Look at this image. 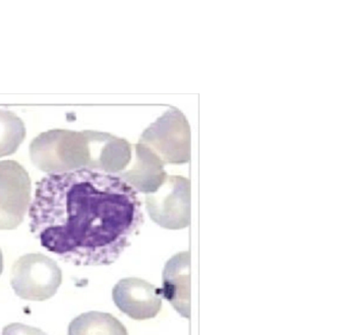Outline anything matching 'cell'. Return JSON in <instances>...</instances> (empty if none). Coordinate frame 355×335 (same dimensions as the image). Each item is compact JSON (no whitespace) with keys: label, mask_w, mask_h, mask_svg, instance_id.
I'll return each mask as SVG.
<instances>
[{"label":"cell","mask_w":355,"mask_h":335,"mask_svg":"<svg viewBox=\"0 0 355 335\" xmlns=\"http://www.w3.org/2000/svg\"><path fill=\"white\" fill-rule=\"evenodd\" d=\"M91 150V170L119 174L130 163L131 146L125 139L110 133L86 130Z\"/></svg>","instance_id":"obj_8"},{"label":"cell","mask_w":355,"mask_h":335,"mask_svg":"<svg viewBox=\"0 0 355 335\" xmlns=\"http://www.w3.org/2000/svg\"><path fill=\"white\" fill-rule=\"evenodd\" d=\"M2 271H3V254L0 250V275H1Z\"/></svg>","instance_id":"obj_14"},{"label":"cell","mask_w":355,"mask_h":335,"mask_svg":"<svg viewBox=\"0 0 355 335\" xmlns=\"http://www.w3.org/2000/svg\"><path fill=\"white\" fill-rule=\"evenodd\" d=\"M68 335H128L121 320L109 313L92 311L70 323Z\"/></svg>","instance_id":"obj_11"},{"label":"cell","mask_w":355,"mask_h":335,"mask_svg":"<svg viewBox=\"0 0 355 335\" xmlns=\"http://www.w3.org/2000/svg\"><path fill=\"white\" fill-rule=\"evenodd\" d=\"M25 138L22 119L10 110L0 109V158L13 154Z\"/></svg>","instance_id":"obj_12"},{"label":"cell","mask_w":355,"mask_h":335,"mask_svg":"<svg viewBox=\"0 0 355 335\" xmlns=\"http://www.w3.org/2000/svg\"><path fill=\"white\" fill-rule=\"evenodd\" d=\"M62 283V271L55 261L41 253L27 254L15 262L11 285L16 295L42 302L55 296Z\"/></svg>","instance_id":"obj_3"},{"label":"cell","mask_w":355,"mask_h":335,"mask_svg":"<svg viewBox=\"0 0 355 335\" xmlns=\"http://www.w3.org/2000/svg\"><path fill=\"white\" fill-rule=\"evenodd\" d=\"M117 175L138 191L154 193L163 183L164 171L163 163L157 156L145 145L138 144L132 168Z\"/></svg>","instance_id":"obj_10"},{"label":"cell","mask_w":355,"mask_h":335,"mask_svg":"<svg viewBox=\"0 0 355 335\" xmlns=\"http://www.w3.org/2000/svg\"><path fill=\"white\" fill-rule=\"evenodd\" d=\"M2 335H48L42 329L20 323H14L4 327Z\"/></svg>","instance_id":"obj_13"},{"label":"cell","mask_w":355,"mask_h":335,"mask_svg":"<svg viewBox=\"0 0 355 335\" xmlns=\"http://www.w3.org/2000/svg\"><path fill=\"white\" fill-rule=\"evenodd\" d=\"M30 156L39 170L49 173L90 170L91 150L86 131L53 129L31 142Z\"/></svg>","instance_id":"obj_2"},{"label":"cell","mask_w":355,"mask_h":335,"mask_svg":"<svg viewBox=\"0 0 355 335\" xmlns=\"http://www.w3.org/2000/svg\"><path fill=\"white\" fill-rule=\"evenodd\" d=\"M32 183L15 161H0V230L17 228L31 205Z\"/></svg>","instance_id":"obj_4"},{"label":"cell","mask_w":355,"mask_h":335,"mask_svg":"<svg viewBox=\"0 0 355 335\" xmlns=\"http://www.w3.org/2000/svg\"><path fill=\"white\" fill-rule=\"evenodd\" d=\"M29 217L42 248L79 266L114 264L144 222L133 187L119 175L87 168L40 180Z\"/></svg>","instance_id":"obj_1"},{"label":"cell","mask_w":355,"mask_h":335,"mask_svg":"<svg viewBox=\"0 0 355 335\" xmlns=\"http://www.w3.org/2000/svg\"><path fill=\"white\" fill-rule=\"evenodd\" d=\"M112 299L117 308L135 320L156 318L163 306L161 289L141 278H123L115 284Z\"/></svg>","instance_id":"obj_6"},{"label":"cell","mask_w":355,"mask_h":335,"mask_svg":"<svg viewBox=\"0 0 355 335\" xmlns=\"http://www.w3.org/2000/svg\"><path fill=\"white\" fill-rule=\"evenodd\" d=\"M178 110L166 112L143 133L141 144L157 147L169 163H181L187 158V127Z\"/></svg>","instance_id":"obj_7"},{"label":"cell","mask_w":355,"mask_h":335,"mask_svg":"<svg viewBox=\"0 0 355 335\" xmlns=\"http://www.w3.org/2000/svg\"><path fill=\"white\" fill-rule=\"evenodd\" d=\"M150 219L164 228L182 229L189 226V192L180 177L169 178L166 189L159 195L146 198Z\"/></svg>","instance_id":"obj_5"},{"label":"cell","mask_w":355,"mask_h":335,"mask_svg":"<svg viewBox=\"0 0 355 335\" xmlns=\"http://www.w3.org/2000/svg\"><path fill=\"white\" fill-rule=\"evenodd\" d=\"M162 296L183 318H190V253L180 252L164 266Z\"/></svg>","instance_id":"obj_9"}]
</instances>
